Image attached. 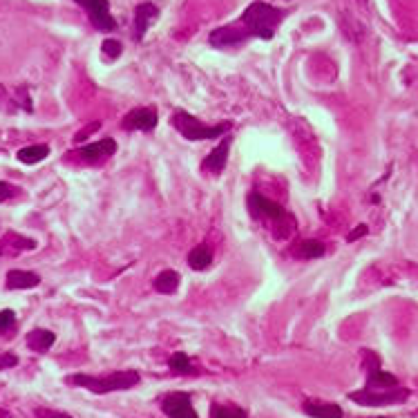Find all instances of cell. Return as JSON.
I'll use <instances>...</instances> for the list:
<instances>
[{"instance_id": "cell-27", "label": "cell", "mask_w": 418, "mask_h": 418, "mask_svg": "<svg viewBox=\"0 0 418 418\" xmlns=\"http://www.w3.org/2000/svg\"><path fill=\"white\" fill-rule=\"evenodd\" d=\"M367 230H369V228H367L365 224H360V226L354 230V233H349V235H347V241H356V239H360L362 235H367Z\"/></svg>"}, {"instance_id": "cell-3", "label": "cell", "mask_w": 418, "mask_h": 418, "mask_svg": "<svg viewBox=\"0 0 418 418\" xmlns=\"http://www.w3.org/2000/svg\"><path fill=\"white\" fill-rule=\"evenodd\" d=\"M170 123L175 126V130L188 141H206V139H217V137H224L230 123H219V126H203L199 119H195L192 115L183 112V110H177L172 117H170Z\"/></svg>"}, {"instance_id": "cell-6", "label": "cell", "mask_w": 418, "mask_h": 418, "mask_svg": "<svg viewBox=\"0 0 418 418\" xmlns=\"http://www.w3.org/2000/svg\"><path fill=\"white\" fill-rule=\"evenodd\" d=\"M161 410L168 418H199V414L195 412V407H192L190 396L183 392L166 394L161 401Z\"/></svg>"}, {"instance_id": "cell-26", "label": "cell", "mask_w": 418, "mask_h": 418, "mask_svg": "<svg viewBox=\"0 0 418 418\" xmlns=\"http://www.w3.org/2000/svg\"><path fill=\"white\" fill-rule=\"evenodd\" d=\"M41 418H72L70 414H63V412H54V410H39Z\"/></svg>"}, {"instance_id": "cell-29", "label": "cell", "mask_w": 418, "mask_h": 418, "mask_svg": "<svg viewBox=\"0 0 418 418\" xmlns=\"http://www.w3.org/2000/svg\"><path fill=\"white\" fill-rule=\"evenodd\" d=\"M0 253H3V246H0Z\"/></svg>"}, {"instance_id": "cell-2", "label": "cell", "mask_w": 418, "mask_h": 418, "mask_svg": "<svg viewBox=\"0 0 418 418\" xmlns=\"http://www.w3.org/2000/svg\"><path fill=\"white\" fill-rule=\"evenodd\" d=\"M72 385H79L88 389L92 394H112V392H126L135 385L141 383V376L135 369H121L112 371L108 376H90V374H74L68 378Z\"/></svg>"}, {"instance_id": "cell-24", "label": "cell", "mask_w": 418, "mask_h": 418, "mask_svg": "<svg viewBox=\"0 0 418 418\" xmlns=\"http://www.w3.org/2000/svg\"><path fill=\"white\" fill-rule=\"evenodd\" d=\"M18 365V358L14 354H0V371L9 369V367H16Z\"/></svg>"}, {"instance_id": "cell-14", "label": "cell", "mask_w": 418, "mask_h": 418, "mask_svg": "<svg viewBox=\"0 0 418 418\" xmlns=\"http://www.w3.org/2000/svg\"><path fill=\"white\" fill-rule=\"evenodd\" d=\"M5 282H7V289L23 291V289H36V286L41 284V277L32 271H18V268H14V271L7 273Z\"/></svg>"}, {"instance_id": "cell-16", "label": "cell", "mask_w": 418, "mask_h": 418, "mask_svg": "<svg viewBox=\"0 0 418 418\" xmlns=\"http://www.w3.org/2000/svg\"><path fill=\"white\" fill-rule=\"evenodd\" d=\"M179 282H181V275L177 271H172V268H166V271H161L155 277V289L163 295H170L179 289Z\"/></svg>"}, {"instance_id": "cell-18", "label": "cell", "mask_w": 418, "mask_h": 418, "mask_svg": "<svg viewBox=\"0 0 418 418\" xmlns=\"http://www.w3.org/2000/svg\"><path fill=\"white\" fill-rule=\"evenodd\" d=\"M50 155V146L39 143V146H27L23 150H18V161L27 163V166H34V163H41L45 157Z\"/></svg>"}, {"instance_id": "cell-23", "label": "cell", "mask_w": 418, "mask_h": 418, "mask_svg": "<svg viewBox=\"0 0 418 418\" xmlns=\"http://www.w3.org/2000/svg\"><path fill=\"white\" fill-rule=\"evenodd\" d=\"M16 327V313L12 309H3L0 311V333H7Z\"/></svg>"}, {"instance_id": "cell-9", "label": "cell", "mask_w": 418, "mask_h": 418, "mask_svg": "<svg viewBox=\"0 0 418 418\" xmlns=\"http://www.w3.org/2000/svg\"><path fill=\"white\" fill-rule=\"evenodd\" d=\"M230 143H233V139H230V137L221 139V141L208 152L206 159L201 161V170L203 172H215V175H219L221 170H224L226 168V161H228Z\"/></svg>"}, {"instance_id": "cell-25", "label": "cell", "mask_w": 418, "mask_h": 418, "mask_svg": "<svg viewBox=\"0 0 418 418\" xmlns=\"http://www.w3.org/2000/svg\"><path fill=\"white\" fill-rule=\"evenodd\" d=\"M14 195V188L5 181H0V201H7Z\"/></svg>"}, {"instance_id": "cell-5", "label": "cell", "mask_w": 418, "mask_h": 418, "mask_svg": "<svg viewBox=\"0 0 418 418\" xmlns=\"http://www.w3.org/2000/svg\"><path fill=\"white\" fill-rule=\"evenodd\" d=\"M77 3L86 9L90 16V23L101 32H112L117 23L112 14H110V3L108 0H77Z\"/></svg>"}, {"instance_id": "cell-11", "label": "cell", "mask_w": 418, "mask_h": 418, "mask_svg": "<svg viewBox=\"0 0 418 418\" xmlns=\"http://www.w3.org/2000/svg\"><path fill=\"white\" fill-rule=\"evenodd\" d=\"M157 16H159V9H157L152 3L137 5V9H135V23H132V39L137 43L143 41L148 27H150V23L155 21Z\"/></svg>"}, {"instance_id": "cell-15", "label": "cell", "mask_w": 418, "mask_h": 418, "mask_svg": "<svg viewBox=\"0 0 418 418\" xmlns=\"http://www.w3.org/2000/svg\"><path fill=\"white\" fill-rule=\"evenodd\" d=\"M54 342H57V336L48 329H34L30 336H27V347L36 351V354H45V351H50L54 347Z\"/></svg>"}, {"instance_id": "cell-21", "label": "cell", "mask_w": 418, "mask_h": 418, "mask_svg": "<svg viewBox=\"0 0 418 418\" xmlns=\"http://www.w3.org/2000/svg\"><path fill=\"white\" fill-rule=\"evenodd\" d=\"M212 418H246V412L235 405H212Z\"/></svg>"}, {"instance_id": "cell-7", "label": "cell", "mask_w": 418, "mask_h": 418, "mask_svg": "<svg viewBox=\"0 0 418 418\" xmlns=\"http://www.w3.org/2000/svg\"><path fill=\"white\" fill-rule=\"evenodd\" d=\"M157 110L155 108H137L132 112H128L123 117V128L130 130V132H150V130L157 128Z\"/></svg>"}, {"instance_id": "cell-8", "label": "cell", "mask_w": 418, "mask_h": 418, "mask_svg": "<svg viewBox=\"0 0 418 418\" xmlns=\"http://www.w3.org/2000/svg\"><path fill=\"white\" fill-rule=\"evenodd\" d=\"M367 354V360L371 362L369 367V378H367V387L365 389H376V392H380V389H392V387H398V380L396 376L387 374V371L380 369V360L376 354H371V351H365Z\"/></svg>"}, {"instance_id": "cell-10", "label": "cell", "mask_w": 418, "mask_h": 418, "mask_svg": "<svg viewBox=\"0 0 418 418\" xmlns=\"http://www.w3.org/2000/svg\"><path fill=\"white\" fill-rule=\"evenodd\" d=\"M248 208H250V212H253L255 217H271V219L286 217V210L280 206V203L262 197L259 192H250L248 195Z\"/></svg>"}, {"instance_id": "cell-4", "label": "cell", "mask_w": 418, "mask_h": 418, "mask_svg": "<svg viewBox=\"0 0 418 418\" xmlns=\"http://www.w3.org/2000/svg\"><path fill=\"white\" fill-rule=\"evenodd\" d=\"M410 398V389L405 387H392L376 392V389H360V392L349 394V401H354L362 407H380V405H398Z\"/></svg>"}, {"instance_id": "cell-20", "label": "cell", "mask_w": 418, "mask_h": 418, "mask_svg": "<svg viewBox=\"0 0 418 418\" xmlns=\"http://www.w3.org/2000/svg\"><path fill=\"white\" fill-rule=\"evenodd\" d=\"M298 255L302 259H315V257H322L324 255V244L318 239H306L300 244L298 248Z\"/></svg>"}, {"instance_id": "cell-17", "label": "cell", "mask_w": 418, "mask_h": 418, "mask_svg": "<svg viewBox=\"0 0 418 418\" xmlns=\"http://www.w3.org/2000/svg\"><path fill=\"white\" fill-rule=\"evenodd\" d=\"M210 262H212V253H210V248L206 244L195 246L188 253V264H190L192 271H206V268L210 266Z\"/></svg>"}, {"instance_id": "cell-13", "label": "cell", "mask_w": 418, "mask_h": 418, "mask_svg": "<svg viewBox=\"0 0 418 418\" xmlns=\"http://www.w3.org/2000/svg\"><path fill=\"white\" fill-rule=\"evenodd\" d=\"M302 412L311 418H342V410L340 405L336 403H324V401H318V398H309V401L302 403Z\"/></svg>"}, {"instance_id": "cell-1", "label": "cell", "mask_w": 418, "mask_h": 418, "mask_svg": "<svg viewBox=\"0 0 418 418\" xmlns=\"http://www.w3.org/2000/svg\"><path fill=\"white\" fill-rule=\"evenodd\" d=\"M286 12L277 9L268 3H253L244 9V14L239 16V21L230 23L226 27H219L210 34L208 43L212 48H235V45L246 43L248 39H264L271 41L275 36V27L284 21Z\"/></svg>"}, {"instance_id": "cell-22", "label": "cell", "mask_w": 418, "mask_h": 418, "mask_svg": "<svg viewBox=\"0 0 418 418\" xmlns=\"http://www.w3.org/2000/svg\"><path fill=\"white\" fill-rule=\"evenodd\" d=\"M121 50H123V48H121V43L115 41V39H108V41H103V45H101V52H103L110 61L119 59L121 57Z\"/></svg>"}, {"instance_id": "cell-19", "label": "cell", "mask_w": 418, "mask_h": 418, "mask_svg": "<svg viewBox=\"0 0 418 418\" xmlns=\"http://www.w3.org/2000/svg\"><path fill=\"white\" fill-rule=\"evenodd\" d=\"M168 367H170L172 374H177V376L195 374V365L190 362V358L183 354V351H177V354H172V358L168 360Z\"/></svg>"}, {"instance_id": "cell-28", "label": "cell", "mask_w": 418, "mask_h": 418, "mask_svg": "<svg viewBox=\"0 0 418 418\" xmlns=\"http://www.w3.org/2000/svg\"><path fill=\"white\" fill-rule=\"evenodd\" d=\"M99 128H101V123H99V121H97V123H92V126H90L88 130H83V132H79V135H77V141H83V139H86V137H88L90 132H92V130H99Z\"/></svg>"}, {"instance_id": "cell-12", "label": "cell", "mask_w": 418, "mask_h": 418, "mask_svg": "<svg viewBox=\"0 0 418 418\" xmlns=\"http://www.w3.org/2000/svg\"><path fill=\"white\" fill-rule=\"evenodd\" d=\"M115 152H117V141L112 137H106V139H101V141L83 146L79 150V157L83 161H101V159H106V157H112Z\"/></svg>"}]
</instances>
